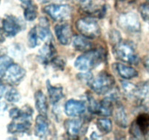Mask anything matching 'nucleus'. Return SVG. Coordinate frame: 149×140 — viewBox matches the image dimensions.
<instances>
[{
    "label": "nucleus",
    "instance_id": "obj_1",
    "mask_svg": "<svg viewBox=\"0 0 149 140\" xmlns=\"http://www.w3.org/2000/svg\"><path fill=\"white\" fill-rule=\"evenodd\" d=\"M103 59V52L100 50H90L79 55L74 66L81 71H89L98 66Z\"/></svg>",
    "mask_w": 149,
    "mask_h": 140
},
{
    "label": "nucleus",
    "instance_id": "obj_2",
    "mask_svg": "<svg viewBox=\"0 0 149 140\" xmlns=\"http://www.w3.org/2000/svg\"><path fill=\"white\" fill-rule=\"evenodd\" d=\"M113 53L116 58L124 62L137 64L139 61L133 46L128 42H118L113 47Z\"/></svg>",
    "mask_w": 149,
    "mask_h": 140
},
{
    "label": "nucleus",
    "instance_id": "obj_3",
    "mask_svg": "<svg viewBox=\"0 0 149 140\" xmlns=\"http://www.w3.org/2000/svg\"><path fill=\"white\" fill-rule=\"evenodd\" d=\"M77 29L82 36L94 39L100 34V27L93 18H83L77 21Z\"/></svg>",
    "mask_w": 149,
    "mask_h": 140
},
{
    "label": "nucleus",
    "instance_id": "obj_4",
    "mask_svg": "<svg viewBox=\"0 0 149 140\" xmlns=\"http://www.w3.org/2000/svg\"><path fill=\"white\" fill-rule=\"evenodd\" d=\"M114 85V79L107 72H101L93 80L90 87L97 94H105L111 90Z\"/></svg>",
    "mask_w": 149,
    "mask_h": 140
},
{
    "label": "nucleus",
    "instance_id": "obj_5",
    "mask_svg": "<svg viewBox=\"0 0 149 140\" xmlns=\"http://www.w3.org/2000/svg\"><path fill=\"white\" fill-rule=\"evenodd\" d=\"M44 10L56 21L68 20L71 15V8L68 4H52L46 6Z\"/></svg>",
    "mask_w": 149,
    "mask_h": 140
},
{
    "label": "nucleus",
    "instance_id": "obj_6",
    "mask_svg": "<svg viewBox=\"0 0 149 140\" xmlns=\"http://www.w3.org/2000/svg\"><path fill=\"white\" fill-rule=\"evenodd\" d=\"M130 132L136 138H143L149 136V114L140 115L132 124Z\"/></svg>",
    "mask_w": 149,
    "mask_h": 140
},
{
    "label": "nucleus",
    "instance_id": "obj_7",
    "mask_svg": "<svg viewBox=\"0 0 149 140\" xmlns=\"http://www.w3.org/2000/svg\"><path fill=\"white\" fill-rule=\"evenodd\" d=\"M118 23L122 29L127 32H136L141 29V24L138 15L133 13L121 15L118 20Z\"/></svg>",
    "mask_w": 149,
    "mask_h": 140
},
{
    "label": "nucleus",
    "instance_id": "obj_8",
    "mask_svg": "<svg viewBox=\"0 0 149 140\" xmlns=\"http://www.w3.org/2000/svg\"><path fill=\"white\" fill-rule=\"evenodd\" d=\"M26 71L18 64H11L4 74V80L9 84H18L23 79Z\"/></svg>",
    "mask_w": 149,
    "mask_h": 140
},
{
    "label": "nucleus",
    "instance_id": "obj_9",
    "mask_svg": "<svg viewBox=\"0 0 149 140\" xmlns=\"http://www.w3.org/2000/svg\"><path fill=\"white\" fill-rule=\"evenodd\" d=\"M55 34L61 44L66 45L71 42L72 39V31L68 24H58L55 28Z\"/></svg>",
    "mask_w": 149,
    "mask_h": 140
},
{
    "label": "nucleus",
    "instance_id": "obj_10",
    "mask_svg": "<svg viewBox=\"0 0 149 140\" xmlns=\"http://www.w3.org/2000/svg\"><path fill=\"white\" fill-rule=\"evenodd\" d=\"M22 29V25L16 18L8 16L3 20V29L6 34L10 36H15Z\"/></svg>",
    "mask_w": 149,
    "mask_h": 140
},
{
    "label": "nucleus",
    "instance_id": "obj_11",
    "mask_svg": "<svg viewBox=\"0 0 149 140\" xmlns=\"http://www.w3.org/2000/svg\"><path fill=\"white\" fill-rule=\"evenodd\" d=\"M55 47L52 45V42L50 39H48L47 42L44 45V46L39 50V59L43 64H47L49 61H52L54 59L55 55Z\"/></svg>",
    "mask_w": 149,
    "mask_h": 140
},
{
    "label": "nucleus",
    "instance_id": "obj_12",
    "mask_svg": "<svg viewBox=\"0 0 149 140\" xmlns=\"http://www.w3.org/2000/svg\"><path fill=\"white\" fill-rule=\"evenodd\" d=\"M85 109V105L82 102L74 99L68 101L65 106V111L68 116H79L84 113Z\"/></svg>",
    "mask_w": 149,
    "mask_h": 140
},
{
    "label": "nucleus",
    "instance_id": "obj_13",
    "mask_svg": "<svg viewBox=\"0 0 149 140\" xmlns=\"http://www.w3.org/2000/svg\"><path fill=\"white\" fill-rule=\"evenodd\" d=\"M49 129V124L45 115H38L36 119L34 127V133L36 136L42 137L45 136L48 132Z\"/></svg>",
    "mask_w": 149,
    "mask_h": 140
},
{
    "label": "nucleus",
    "instance_id": "obj_14",
    "mask_svg": "<svg viewBox=\"0 0 149 140\" xmlns=\"http://www.w3.org/2000/svg\"><path fill=\"white\" fill-rule=\"evenodd\" d=\"M82 126V122L81 120L73 119L68 120L65 123V128L67 134L71 136H75L78 135L81 131Z\"/></svg>",
    "mask_w": 149,
    "mask_h": 140
},
{
    "label": "nucleus",
    "instance_id": "obj_15",
    "mask_svg": "<svg viewBox=\"0 0 149 140\" xmlns=\"http://www.w3.org/2000/svg\"><path fill=\"white\" fill-rule=\"evenodd\" d=\"M35 104H36V107L38 112L41 114V115H46L47 112L48 106H47V98L45 96L42 91L41 90H38L36 93H35Z\"/></svg>",
    "mask_w": 149,
    "mask_h": 140
},
{
    "label": "nucleus",
    "instance_id": "obj_16",
    "mask_svg": "<svg viewBox=\"0 0 149 140\" xmlns=\"http://www.w3.org/2000/svg\"><path fill=\"white\" fill-rule=\"evenodd\" d=\"M116 68L118 74H119L122 78L127 79V80L136 77L138 74V71H137L133 67L125 65V64H116Z\"/></svg>",
    "mask_w": 149,
    "mask_h": 140
},
{
    "label": "nucleus",
    "instance_id": "obj_17",
    "mask_svg": "<svg viewBox=\"0 0 149 140\" xmlns=\"http://www.w3.org/2000/svg\"><path fill=\"white\" fill-rule=\"evenodd\" d=\"M47 85L48 94H49L51 103L53 104L58 103L63 96V88L61 87H55V86L52 85L49 82H47Z\"/></svg>",
    "mask_w": 149,
    "mask_h": 140
},
{
    "label": "nucleus",
    "instance_id": "obj_18",
    "mask_svg": "<svg viewBox=\"0 0 149 140\" xmlns=\"http://www.w3.org/2000/svg\"><path fill=\"white\" fill-rule=\"evenodd\" d=\"M73 45L75 49L81 52H87L92 49V43L86 39L85 36H77L73 41Z\"/></svg>",
    "mask_w": 149,
    "mask_h": 140
},
{
    "label": "nucleus",
    "instance_id": "obj_19",
    "mask_svg": "<svg viewBox=\"0 0 149 140\" xmlns=\"http://www.w3.org/2000/svg\"><path fill=\"white\" fill-rule=\"evenodd\" d=\"M114 120L117 125L120 127L125 128V127L127 126V115L122 106H117L116 107L114 114Z\"/></svg>",
    "mask_w": 149,
    "mask_h": 140
},
{
    "label": "nucleus",
    "instance_id": "obj_20",
    "mask_svg": "<svg viewBox=\"0 0 149 140\" xmlns=\"http://www.w3.org/2000/svg\"><path fill=\"white\" fill-rule=\"evenodd\" d=\"M135 97L141 102H145L149 99V83H143L137 87Z\"/></svg>",
    "mask_w": 149,
    "mask_h": 140
},
{
    "label": "nucleus",
    "instance_id": "obj_21",
    "mask_svg": "<svg viewBox=\"0 0 149 140\" xmlns=\"http://www.w3.org/2000/svg\"><path fill=\"white\" fill-rule=\"evenodd\" d=\"M26 8L25 9L24 12V16L25 18L27 20L29 21H31L33 20L34 19H36V18L37 17V7L35 4H33L32 3L26 5Z\"/></svg>",
    "mask_w": 149,
    "mask_h": 140
},
{
    "label": "nucleus",
    "instance_id": "obj_22",
    "mask_svg": "<svg viewBox=\"0 0 149 140\" xmlns=\"http://www.w3.org/2000/svg\"><path fill=\"white\" fill-rule=\"evenodd\" d=\"M97 125L99 130L104 134L109 133L112 129L111 121L106 118H101L97 120Z\"/></svg>",
    "mask_w": 149,
    "mask_h": 140
},
{
    "label": "nucleus",
    "instance_id": "obj_23",
    "mask_svg": "<svg viewBox=\"0 0 149 140\" xmlns=\"http://www.w3.org/2000/svg\"><path fill=\"white\" fill-rule=\"evenodd\" d=\"M12 64V59L8 56H4L0 57V77L4 75L6 71L8 69V67L11 65Z\"/></svg>",
    "mask_w": 149,
    "mask_h": 140
},
{
    "label": "nucleus",
    "instance_id": "obj_24",
    "mask_svg": "<svg viewBox=\"0 0 149 140\" xmlns=\"http://www.w3.org/2000/svg\"><path fill=\"white\" fill-rule=\"evenodd\" d=\"M39 37H38L37 33H36V26L33 27L30 32L29 33L28 36V44L31 48H35L39 43Z\"/></svg>",
    "mask_w": 149,
    "mask_h": 140
},
{
    "label": "nucleus",
    "instance_id": "obj_25",
    "mask_svg": "<svg viewBox=\"0 0 149 140\" xmlns=\"http://www.w3.org/2000/svg\"><path fill=\"white\" fill-rule=\"evenodd\" d=\"M6 99L10 102H17L20 100V94L14 88H11L7 92L5 95Z\"/></svg>",
    "mask_w": 149,
    "mask_h": 140
},
{
    "label": "nucleus",
    "instance_id": "obj_26",
    "mask_svg": "<svg viewBox=\"0 0 149 140\" xmlns=\"http://www.w3.org/2000/svg\"><path fill=\"white\" fill-rule=\"evenodd\" d=\"M140 13L144 20L149 21V4H143L140 7Z\"/></svg>",
    "mask_w": 149,
    "mask_h": 140
},
{
    "label": "nucleus",
    "instance_id": "obj_27",
    "mask_svg": "<svg viewBox=\"0 0 149 140\" xmlns=\"http://www.w3.org/2000/svg\"><path fill=\"white\" fill-rule=\"evenodd\" d=\"M53 65L56 67L57 69H63L65 66V61L63 58L58 57V58H54V59L52 61Z\"/></svg>",
    "mask_w": 149,
    "mask_h": 140
},
{
    "label": "nucleus",
    "instance_id": "obj_28",
    "mask_svg": "<svg viewBox=\"0 0 149 140\" xmlns=\"http://www.w3.org/2000/svg\"><path fill=\"white\" fill-rule=\"evenodd\" d=\"M4 90H5V88H4V86L3 85L0 84V99L2 97L3 94H4Z\"/></svg>",
    "mask_w": 149,
    "mask_h": 140
},
{
    "label": "nucleus",
    "instance_id": "obj_29",
    "mask_svg": "<svg viewBox=\"0 0 149 140\" xmlns=\"http://www.w3.org/2000/svg\"><path fill=\"white\" fill-rule=\"evenodd\" d=\"M20 1H21L22 3H23L24 4H26V5H28V4L31 3V0H20Z\"/></svg>",
    "mask_w": 149,
    "mask_h": 140
},
{
    "label": "nucleus",
    "instance_id": "obj_30",
    "mask_svg": "<svg viewBox=\"0 0 149 140\" xmlns=\"http://www.w3.org/2000/svg\"><path fill=\"white\" fill-rule=\"evenodd\" d=\"M145 66H146V67L147 69H148V71H149V57H148V58H147V59L146 60Z\"/></svg>",
    "mask_w": 149,
    "mask_h": 140
},
{
    "label": "nucleus",
    "instance_id": "obj_31",
    "mask_svg": "<svg viewBox=\"0 0 149 140\" xmlns=\"http://www.w3.org/2000/svg\"><path fill=\"white\" fill-rule=\"evenodd\" d=\"M6 108V105L4 103L0 104V111H3Z\"/></svg>",
    "mask_w": 149,
    "mask_h": 140
},
{
    "label": "nucleus",
    "instance_id": "obj_32",
    "mask_svg": "<svg viewBox=\"0 0 149 140\" xmlns=\"http://www.w3.org/2000/svg\"><path fill=\"white\" fill-rule=\"evenodd\" d=\"M4 36H3V33H2V32H1V29H0V42H3V41H4Z\"/></svg>",
    "mask_w": 149,
    "mask_h": 140
},
{
    "label": "nucleus",
    "instance_id": "obj_33",
    "mask_svg": "<svg viewBox=\"0 0 149 140\" xmlns=\"http://www.w3.org/2000/svg\"><path fill=\"white\" fill-rule=\"evenodd\" d=\"M39 1L42 3H47V2H49V1H50L51 0H39Z\"/></svg>",
    "mask_w": 149,
    "mask_h": 140
},
{
    "label": "nucleus",
    "instance_id": "obj_34",
    "mask_svg": "<svg viewBox=\"0 0 149 140\" xmlns=\"http://www.w3.org/2000/svg\"><path fill=\"white\" fill-rule=\"evenodd\" d=\"M117 1H125V0H117Z\"/></svg>",
    "mask_w": 149,
    "mask_h": 140
},
{
    "label": "nucleus",
    "instance_id": "obj_35",
    "mask_svg": "<svg viewBox=\"0 0 149 140\" xmlns=\"http://www.w3.org/2000/svg\"><path fill=\"white\" fill-rule=\"evenodd\" d=\"M148 1H149V0H148Z\"/></svg>",
    "mask_w": 149,
    "mask_h": 140
}]
</instances>
